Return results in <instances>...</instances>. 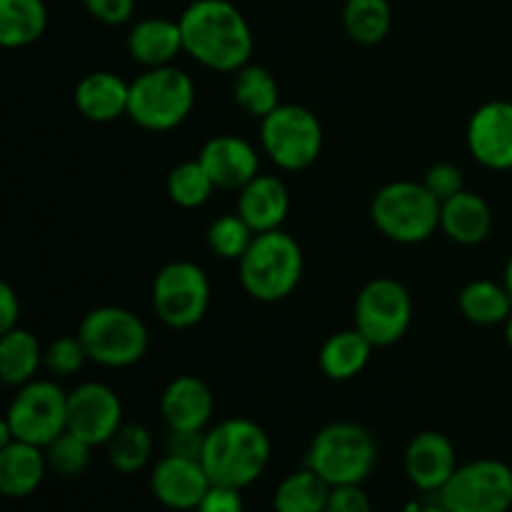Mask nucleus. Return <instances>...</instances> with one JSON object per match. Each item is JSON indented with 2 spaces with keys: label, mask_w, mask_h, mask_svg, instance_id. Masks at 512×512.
<instances>
[{
  "label": "nucleus",
  "mask_w": 512,
  "mask_h": 512,
  "mask_svg": "<svg viewBox=\"0 0 512 512\" xmlns=\"http://www.w3.org/2000/svg\"><path fill=\"white\" fill-rule=\"evenodd\" d=\"M373 348L375 345L358 328L340 330V333L330 335L323 343V348H320V370L330 380H338V383L358 378L368 368Z\"/></svg>",
  "instance_id": "b1692460"
},
{
  "label": "nucleus",
  "mask_w": 512,
  "mask_h": 512,
  "mask_svg": "<svg viewBox=\"0 0 512 512\" xmlns=\"http://www.w3.org/2000/svg\"><path fill=\"white\" fill-rule=\"evenodd\" d=\"M378 463V443L358 423H330L318 430L308 448L305 465L330 488L363 485Z\"/></svg>",
  "instance_id": "39448f33"
},
{
  "label": "nucleus",
  "mask_w": 512,
  "mask_h": 512,
  "mask_svg": "<svg viewBox=\"0 0 512 512\" xmlns=\"http://www.w3.org/2000/svg\"><path fill=\"white\" fill-rule=\"evenodd\" d=\"M503 285H505V288H508V293H510V298H512V255H510L508 265H505V278H503Z\"/></svg>",
  "instance_id": "37998d69"
},
{
  "label": "nucleus",
  "mask_w": 512,
  "mask_h": 512,
  "mask_svg": "<svg viewBox=\"0 0 512 512\" xmlns=\"http://www.w3.org/2000/svg\"><path fill=\"white\" fill-rule=\"evenodd\" d=\"M438 500L450 512H510L512 468L495 458L458 465Z\"/></svg>",
  "instance_id": "9b49d317"
},
{
  "label": "nucleus",
  "mask_w": 512,
  "mask_h": 512,
  "mask_svg": "<svg viewBox=\"0 0 512 512\" xmlns=\"http://www.w3.org/2000/svg\"><path fill=\"white\" fill-rule=\"evenodd\" d=\"M40 365H45V350L40 340L30 330L13 328L0 333V378L10 388L30 383L38 375Z\"/></svg>",
  "instance_id": "393cba45"
},
{
  "label": "nucleus",
  "mask_w": 512,
  "mask_h": 512,
  "mask_svg": "<svg viewBox=\"0 0 512 512\" xmlns=\"http://www.w3.org/2000/svg\"><path fill=\"white\" fill-rule=\"evenodd\" d=\"M183 50L218 73H238L253 55V30L228 0H195L180 15Z\"/></svg>",
  "instance_id": "f257e3e1"
},
{
  "label": "nucleus",
  "mask_w": 512,
  "mask_h": 512,
  "mask_svg": "<svg viewBox=\"0 0 512 512\" xmlns=\"http://www.w3.org/2000/svg\"><path fill=\"white\" fill-rule=\"evenodd\" d=\"M460 313L465 315V320L475 325H500L508 323L512 315V298L503 283H495V280H473V283L465 285L458 295Z\"/></svg>",
  "instance_id": "cd10ccee"
},
{
  "label": "nucleus",
  "mask_w": 512,
  "mask_h": 512,
  "mask_svg": "<svg viewBox=\"0 0 512 512\" xmlns=\"http://www.w3.org/2000/svg\"><path fill=\"white\" fill-rule=\"evenodd\" d=\"M423 185L440 200V203H445L448 198L458 195L460 190H465L463 170L453 163H438L425 173Z\"/></svg>",
  "instance_id": "c9c22d12"
},
{
  "label": "nucleus",
  "mask_w": 512,
  "mask_h": 512,
  "mask_svg": "<svg viewBox=\"0 0 512 512\" xmlns=\"http://www.w3.org/2000/svg\"><path fill=\"white\" fill-rule=\"evenodd\" d=\"M260 143L280 170H305L323 153V125L305 105L280 103L260 120Z\"/></svg>",
  "instance_id": "1a4fd4ad"
},
{
  "label": "nucleus",
  "mask_w": 512,
  "mask_h": 512,
  "mask_svg": "<svg viewBox=\"0 0 512 512\" xmlns=\"http://www.w3.org/2000/svg\"><path fill=\"white\" fill-rule=\"evenodd\" d=\"M440 200L415 180H395L373 195L370 218L388 240L418 245L440 228Z\"/></svg>",
  "instance_id": "423d86ee"
},
{
  "label": "nucleus",
  "mask_w": 512,
  "mask_h": 512,
  "mask_svg": "<svg viewBox=\"0 0 512 512\" xmlns=\"http://www.w3.org/2000/svg\"><path fill=\"white\" fill-rule=\"evenodd\" d=\"M200 165L220 190H240L260 173V155L238 135H215L198 153Z\"/></svg>",
  "instance_id": "f3484780"
},
{
  "label": "nucleus",
  "mask_w": 512,
  "mask_h": 512,
  "mask_svg": "<svg viewBox=\"0 0 512 512\" xmlns=\"http://www.w3.org/2000/svg\"><path fill=\"white\" fill-rule=\"evenodd\" d=\"M88 13L105 25H123L133 18L135 0H83Z\"/></svg>",
  "instance_id": "4c0bfd02"
},
{
  "label": "nucleus",
  "mask_w": 512,
  "mask_h": 512,
  "mask_svg": "<svg viewBox=\"0 0 512 512\" xmlns=\"http://www.w3.org/2000/svg\"><path fill=\"white\" fill-rule=\"evenodd\" d=\"M195 108V83L175 65L145 68L130 83L128 118L153 133L178 128Z\"/></svg>",
  "instance_id": "20e7f679"
},
{
  "label": "nucleus",
  "mask_w": 512,
  "mask_h": 512,
  "mask_svg": "<svg viewBox=\"0 0 512 512\" xmlns=\"http://www.w3.org/2000/svg\"><path fill=\"white\" fill-rule=\"evenodd\" d=\"M75 108L93 123H113L120 115H128L130 83H125L113 70H95L75 85Z\"/></svg>",
  "instance_id": "aec40b11"
},
{
  "label": "nucleus",
  "mask_w": 512,
  "mask_h": 512,
  "mask_svg": "<svg viewBox=\"0 0 512 512\" xmlns=\"http://www.w3.org/2000/svg\"><path fill=\"white\" fill-rule=\"evenodd\" d=\"M238 193L240 218L255 230V235L283 228L290 213V193L283 180L258 173Z\"/></svg>",
  "instance_id": "6ab92c4d"
},
{
  "label": "nucleus",
  "mask_w": 512,
  "mask_h": 512,
  "mask_svg": "<svg viewBox=\"0 0 512 512\" xmlns=\"http://www.w3.org/2000/svg\"><path fill=\"white\" fill-rule=\"evenodd\" d=\"M20 320V300L8 283L0 285V333L18 328Z\"/></svg>",
  "instance_id": "a19ab883"
},
{
  "label": "nucleus",
  "mask_w": 512,
  "mask_h": 512,
  "mask_svg": "<svg viewBox=\"0 0 512 512\" xmlns=\"http://www.w3.org/2000/svg\"><path fill=\"white\" fill-rule=\"evenodd\" d=\"M48 470L45 448L23 440L0 445V493L5 498L23 500L33 495L43 485Z\"/></svg>",
  "instance_id": "412c9836"
},
{
  "label": "nucleus",
  "mask_w": 512,
  "mask_h": 512,
  "mask_svg": "<svg viewBox=\"0 0 512 512\" xmlns=\"http://www.w3.org/2000/svg\"><path fill=\"white\" fill-rule=\"evenodd\" d=\"M215 183L210 180L208 170L200 165V160H185V163L175 165L168 175V195L178 208L193 210L200 208L213 195Z\"/></svg>",
  "instance_id": "2f4dec72"
},
{
  "label": "nucleus",
  "mask_w": 512,
  "mask_h": 512,
  "mask_svg": "<svg viewBox=\"0 0 512 512\" xmlns=\"http://www.w3.org/2000/svg\"><path fill=\"white\" fill-rule=\"evenodd\" d=\"M268 433L250 418H228L205 430L200 463L213 485L245 490L260 480L270 463Z\"/></svg>",
  "instance_id": "f03ea898"
},
{
  "label": "nucleus",
  "mask_w": 512,
  "mask_h": 512,
  "mask_svg": "<svg viewBox=\"0 0 512 512\" xmlns=\"http://www.w3.org/2000/svg\"><path fill=\"white\" fill-rule=\"evenodd\" d=\"M330 485L308 465L285 475L273 493V512H325Z\"/></svg>",
  "instance_id": "bb28decb"
},
{
  "label": "nucleus",
  "mask_w": 512,
  "mask_h": 512,
  "mask_svg": "<svg viewBox=\"0 0 512 512\" xmlns=\"http://www.w3.org/2000/svg\"><path fill=\"white\" fill-rule=\"evenodd\" d=\"M213 410V390L195 375H178L160 395V415L168 430H208Z\"/></svg>",
  "instance_id": "a211bd4d"
},
{
  "label": "nucleus",
  "mask_w": 512,
  "mask_h": 512,
  "mask_svg": "<svg viewBox=\"0 0 512 512\" xmlns=\"http://www.w3.org/2000/svg\"><path fill=\"white\" fill-rule=\"evenodd\" d=\"M410 320H413V298L400 280H370L355 298V328L375 348H388L403 340Z\"/></svg>",
  "instance_id": "f8f14e48"
},
{
  "label": "nucleus",
  "mask_w": 512,
  "mask_h": 512,
  "mask_svg": "<svg viewBox=\"0 0 512 512\" xmlns=\"http://www.w3.org/2000/svg\"><path fill=\"white\" fill-rule=\"evenodd\" d=\"M155 315L173 330H188L205 318L210 305V280L198 263L173 260L153 280Z\"/></svg>",
  "instance_id": "9d476101"
},
{
  "label": "nucleus",
  "mask_w": 512,
  "mask_h": 512,
  "mask_svg": "<svg viewBox=\"0 0 512 512\" xmlns=\"http://www.w3.org/2000/svg\"><path fill=\"white\" fill-rule=\"evenodd\" d=\"M78 338L88 360L103 368H130L148 353L150 335L133 310L118 305L95 308L80 320Z\"/></svg>",
  "instance_id": "6e6552de"
},
{
  "label": "nucleus",
  "mask_w": 512,
  "mask_h": 512,
  "mask_svg": "<svg viewBox=\"0 0 512 512\" xmlns=\"http://www.w3.org/2000/svg\"><path fill=\"white\" fill-rule=\"evenodd\" d=\"M210 488L213 480L198 458L168 453L150 470V493L168 510L195 512Z\"/></svg>",
  "instance_id": "4468645a"
},
{
  "label": "nucleus",
  "mask_w": 512,
  "mask_h": 512,
  "mask_svg": "<svg viewBox=\"0 0 512 512\" xmlns=\"http://www.w3.org/2000/svg\"><path fill=\"white\" fill-rule=\"evenodd\" d=\"M88 363V353H85L80 338H58L45 348V368L55 375V378H70L78 373L83 365Z\"/></svg>",
  "instance_id": "f704fd0d"
},
{
  "label": "nucleus",
  "mask_w": 512,
  "mask_h": 512,
  "mask_svg": "<svg viewBox=\"0 0 512 512\" xmlns=\"http://www.w3.org/2000/svg\"><path fill=\"white\" fill-rule=\"evenodd\" d=\"M343 25L355 43L378 45L388 38L393 10L388 0H348L343 10Z\"/></svg>",
  "instance_id": "c756f323"
},
{
  "label": "nucleus",
  "mask_w": 512,
  "mask_h": 512,
  "mask_svg": "<svg viewBox=\"0 0 512 512\" xmlns=\"http://www.w3.org/2000/svg\"><path fill=\"white\" fill-rule=\"evenodd\" d=\"M303 268V248L283 228L255 235L248 253L238 260L240 285L260 303H278L288 298L300 285Z\"/></svg>",
  "instance_id": "7ed1b4c3"
},
{
  "label": "nucleus",
  "mask_w": 512,
  "mask_h": 512,
  "mask_svg": "<svg viewBox=\"0 0 512 512\" xmlns=\"http://www.w3.org/2000/svg\"><path fill=\"white\" fill-rule=\"evenodd\" d=\"M48 10L43 0H0V43L25 48L43 38Z\"/></svg>",
  "instance_id": "a878e982"
},
{
  "label": "nucleus",
  "mask_w": 512,
  "mask_h": 512,
  "mask_svg": "<svg viewBox=\"0 0 512 512\" xmlns=\"http://www.w3.org/2000/svg\"><path fill=\"white\" fill-rule=\"evenodd\" d=\"M195 512H245L243 490L225 488V485H213L200 500Z\"/></svg>",
  "instance_id": "58836bf2"
},
{
  "label": "nucleus",
  "mask_w": 512,
  "mask_h": 512,
  "mask_svg": "<svg viewBox=\"0 0 512 512\" xmlns=\"http://www.w3.org/2000/svg\"><path fill=\"white\" fill-rule=\"evenodd\" d=\"M153 458V435L140 423H123L108 440V460L118 473L135 475Z\"/></svg>",
  "instance_id": "7c9ffc66"
},
{
  "label": "nucleus",
  "mask_w": 512,
  "mask_h": 512,
  "mask_svg": "<svg viewBox=\"0 0 512 512\" xmlns=\"http://www.w3.org/2000/svg\"><path fill=\"white\" fill-rule=\"evenodd\" d=\"M203 443L205 430H170L168 453L200 460V455H203Z\"/></svg>",
  "instance_id": "ea45409f"
},
{
  "label": "nucleus",
  "mask_w": 512,
  "mask_h": 512,
  "mask_svg": "<svg viewBox=\"0 0 512 512\" xmlns=\"http://www.w3.org/2000/svg\"><path fill=\"white\" fill-rule=\"evenodd\" d=\"M410 512H450V510L438 500V503H433V505H418V508H413Z\"/></svg>",
  "instance_id": "79ce46f5"
},
{
  "label": "nucleus",
  "mask_w": 512,
  "mask_h": 512,
  "mask_svg": "<svg viewBox=\"0 0 512 512\" xmlns=\"http://www.w3.org/2000/svg\"><path fill=\"white\" fill-rule=\"evenodd\" d=\"M505 340H508V345L512 348V315L508 318V323H505Z\"/></svg>",
  "instance_id": "c03bdc74"
},
{
  "label": "nucleus",
  "mask_w": 512,
  "mask_h": 512,
  "mask_svg": "<svg viewBox=\"0 0 512 512\" xmlns=\"http://www.w3.org/2000/svg\"><path fill=\"white\" fill-rule=\"evenodd\" d=\"M90 453H93V445H88L78 435L68 433V430L45 448L48 468L55 475H60V478H78V475H83L90 465Z\"/></svg>",
  "instance_id": "72a5a7b5"
},
{
  "label": "nucleus",
  "mask_w": 512,
  "mask_h": 512,
  "mask_svg": "<svg viewBox=\"0 0 512 512\" xmlns=\"http://www.w3.org/2000/svg\"><path fill=\"white\" fill-rule=\"evenodd\" d=\"M440 230L458 245H478L493 230V210L478 193L460 190L440 205Z\"/></svg>",
  "instance_id": "4be33fe9"
},
{
  "label": "nucleus",
  "mask_w": 512,
  "mask_h": 512,
  "mask_svg": "<svg viewBox=\"0 0 512 512\" xmlns=\"http://www.w3.org/2000/svg\"><path fill=\"white\" fill-rule=\"evenodd\" d=\"M68 430V393L53 380H30L20 385L10 400L8 413L0 425V445L10 440L48 448L58 435Z\"/></svg>",
  "instance_id": "0eeeda50"
},
{
  "label": "nucleus",
  "mask_w": 512,
  "mask_h": 512,
  "mask_svg": "<svg viewBox=\"0 0 512 512\" xmlns=\"http://www.w3.org/2000/svg\"><path fill=\"white\" fill-rule=\"evenodd\" d=\"M233 100L253 118L263 120L280 105V85L263 65H245L233 78Z\"/></svg>",
  "instance_id": "c85d7f7f"
},
{
  "label": "nucleus",
  "mask_w": 512,
  "mask_h": 512,
  "mask_svg": "<svg viewBox=\"0 0 512 512\" xmlns=\"http://www.w3.org/2000/svg\"><path fill=\"white\" fill-rule=\"evenodd\" d=\"M325 512H373V503L360 485H338L330 490Z\"/></svg>",
  "instance_id": "e433bc0d"
},
{
  "label": "nucleus",
  "mask_w": 512,
  "mask_h": 512,
  "mask_svg": "<svg viewBox=\"0 0 512 512\" xmlns=\"http://www.w3.org/2000/svg\"><path fill=\"white\" fill-rule=\"evenodd\" d=\"M405 475L420 493H440L458 470V453L448 435L423 430L405 448Z\"/></svg>",
  "instance_id": "dca6fc26"
},
{
  "label": "nucleus",
  "mask_w": 512,
  "mask_h": 512,
  "mask_svg": "<svg viewBox=\"0 0 512 512\" xmlns=\"http://www.w3.org/2000/svg\"><path fill=\"white\" fill-rule=\"evenodd\" d=\"M468 150L490 170H512V103L490 100L468 123Z\"/></svg>",
  "instance_id": "2eb2a0df"
},
{
  "label": "nucleus",
  "mask_w": 512,
  "mask_h": 512,
  "mask_svg": "<svg viewBox=\"0 0 512 512\" xmlns=\"http://www.w3.org/2000/svg\"><path fill=\"white\" fill-rule=\"evenodd\" d=\"M123 428V403L105 383H83L68 393V433L88 445H108Z\"/></svg>",
  "instance_id": "ddd939ff"
},
{
  "label": "nucleus",
  "mask_w": 512,
  "mask_h": 512,
  "mask_svg": "<svg viewBox=\"0 0 512 512\" xmlns=\"http://www.w3.org/2000/svg\"><path fill=\"white\" fill-rule=\"evenodd\" d=\"M255 240V230L240 218V213L220 215L208 228V248L223 260H240Z\"/></svg>",
  "instance_id": "473e14b6"
},
{
  "label": "nucleus",
  "mask_w": 512,
  "mask_h": 512,
  "mask_svg": "<svg viewBox=\"0 0 512 512\" xmlns=\"http://www.w3.org/2000/svg\"><path fill=\"white\" fill-rule=\"evenodd\" d=\"M128 53L145 68L173 65L183 50V33L178 20L143 18L128 33Z\"/></svg>",
  "instance_id": "5701e85b"
}]
</instances>
